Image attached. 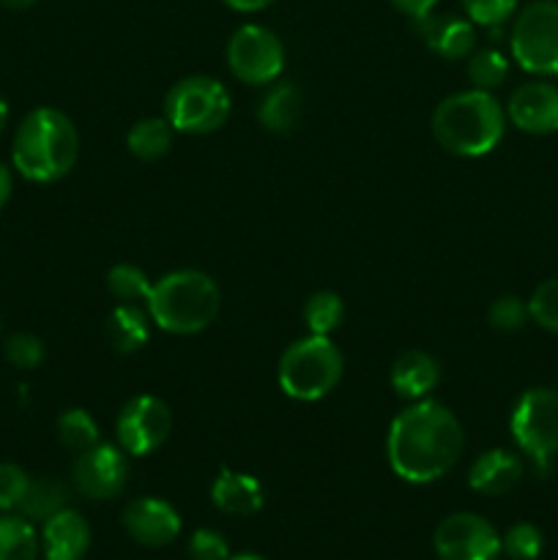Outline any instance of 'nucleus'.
Listing matches in <instances>:
<instances>
[{
	"label": "nucleus",
	"mask_w": 558,
	"mask_h": 560,
	"mask_svg": "<svg viewBox=\"0 0 558 560\" xmlns=\"http://www.w3.org/2000/svg\"><path fill=\"white\" fill-rule=\"evenodd\" d=\"M153 282L148 279V273L142 268L131 266V262H118V266L109 268L107 273V290L113 299H118V304H148V295H151Z\"/></svg>",
	"instance_id": "nucleus-26"
},
{
	"label": "nucleus",
	"mask_w": 558,
	"mask_h": 560,
	"mask_svg": "<svg viewBox=\"0 0 558 560\" xmlns=\"http://www.w3.org/2000/svg\"><path fill=\"white\" fill-rule=\"evenodd\" d=\"M211 501L219 512L235 514V517H252L263 509L266 495H263V485L255 476L219 468V476L211 485Z\"/></svg>",
	"instance_id": "nucleus-19"
},
{
	"label": "nucleus",
	"mask_w": 558,
	"mask_h": 560,
	"mask_svg": "<svg viewBox=\"0 0 558 560\" xmlns=\"http://www.w3.org/2000/svg\"><path fill=\"white\" fill-rule=\"evenodd\" d=\"M173 432V410L153 394H137L115 419V438L129 457H148L167 443Z\"/></svg>",
	"instance_id": "nucleus-10"
},
{
	"label": "nucleus",
	"mask_w": 558,
	"mask_h": 560,
	"mask_svg": "<svg viewBox=\"0 0 558 560\" xmlns=\"http://www.w3.org/2000/svg\"><path fill=\"white\" fill-rule=\"evenodd\" d=\"M388 381H392L397 397L408 399V402H419V399L430 397L438 383H441V364L425 350H405L394 361Z\"/></svg>",
	"instance_id": "nucleus-18"
},
{
	"label": "nucleus",
	"mask_w": 558,
	"mask_h": 560,
	"mask_svg": "<svg viewBox=\"0 0 558 560\" xmlns=\"http://www.w3.org/2000/svg\"><path fill=\"white\" fill-rule=\"evenodd\" d=\"M416 22L421 42L441 55L443 60H468V55L476 49V25L468 16L452 14H425Z\"/></svg>",
	"instance_id": "nucleus-15"
},
{
	"label": "nucleus",
	"mask_w": 558,
	"mask_h": 560,
	"mask_svg": "<svg viewBox=\"0 0 558 560\" xmlns=\"http://www.w3.org/2000/svg\"><path fill=\"white\" fill-rule=\"evenodd\" d=\"M392 5L397 11H403L410 20H421L425 14H430L438 5V0H392Z\"/></svg>",
	"instance_id": "nucleus-36"
},
{
	"label": "nucleus",
	"mask_w": 558,
	"mask_h": 560,
	"mask_svg": "<svg viewBox=\"0 0 558 560\" xmlns=\"http://www.w3.org/2000/svg\"><path fill=\"white\" fill-rule=\"evenodd\" d=\"M228 66L246 85H271L284 69V44L263 25H241L228 42Z\"/></svg>",
	"instance_id": "nucleus-9"
},
{
	"label": "nucleus",
	"mask_w": 558,
	"mask_h": 560,
	"mask_svg": "<svg viewBox=\"0 0 558 560\" xmlns=\"http://www.w3.org/2000/svg\"><path fill=\"white\" fill-rule=\"evenodd\" d=\"M11 191H14V178H11V170L5 164H0V208L11 200Z\"/></svg>",
	"instance_id": "nucleus-38"
},
{
	"label": "nucleus",
	"mask_w": 558,
	"mask_h": 560,
	"mask_svg": "<svg viewBox=\"0 0 558 560\" xmlns=\"http://www.w3.org/2000/svg\"><path fill=\"white\" fill-rule=\"evenodd\" d=\"M38 534L22 514H0V560H36Z\"/></svg>",
	"instance_id": "nucleus-24"
},
{
	"label": "nucleus",
	"mask_w": 558,
	"mask_h": 560,
	"mask_svg": "<svg viewBox=\"0 0 558 560\" xmlns=\"http://www.w3.org/2000/svg\"><path fill=\"white\" fill-rule=\"evenodd\" d=\"M5 124H9V107H5L3 96H0V135H3Z\"/></svg>",
	"instance_id": "nucleus-40"
},
{
	"label": "nucleus",
	"mask_w": 558,
	"mask_h": 560,
	"mask_svg": "<svg viewBox=\"0 0 558 560\" xmlns=\"http://www.w3.org/2000/svg\"><path fill=\"white\" fill-rule=\"evenodd\" d=\"M345 359L332 337L310 334L288 345L277 366L279 388L299 402H317L339 386Z\"/></svg>",
	"instance_id": "nucleus-5"
},
{
	"label": "nucleus",
	"mask_w": 558,
	"mask_h": 560,
	"mask_svg": "<svg viewBox=\"0 0 558 560\" xmlns=\"http://www.w3.org/2000/svg\"><path fill=\"white\" fill-rule=\"evenodd\" d=\"M80 159V131L55 107H36L22 118L11 145V162L22 178L53 184L69 175Z\"/></svg>",
	"instance_id": "nucleus-2"
},
{
	"label": "nucleus",
	"mask_w": 558,
	"mask_h": 560,
	"mask_svg": "<svg viewBox=\"0 0 558 560\" xmlns=\"http://www.w3.org/2000/svg\"><path fill=\"white\" fill-rule=\"evenodd\" d=\"M528 315L539 328L558 334V279H547L531 293Z\"/></svg>",
	"instance_id": "nucleus-32"
},
{
	"label": "nucleus",
	"mask_w": 558,
	"mask_h": 560,
	"mask_svg": "<svg viewBox=\"0 0 558 560\" xmlns=\"http://www.w3.org/2000/svg\"><path fill=\"white\" fill-rule=\"evenodd\" d=\"M44 355H47L44 342L38 337H33V334H11L5 339V359L16 370H36L44 361Z\"/></svg>",
	"instance_id": "nucleus-33"
},
{
	"label": "nucleus",
	"mask_w": 558,
	"mask_h": 560,
	"mask_svg": "<svg viewBox=\"0 0 558 560\" xmlns=\"http://www.w3.org/2000/svg\"><path fill=\"white\" fill-rule=\"evenodd\" d=\"M175 129L170 126L167 118H142L126 135V148L131 156L140 162H156V159L167 156L173 148Z\"/></svg>",
	"instance_id": "nucleus-23"
},
{
	"label": "nucleus",
	"mask_w": 558,
	"mask_h": 560,
	"mask_svg": "<svg viewBox=\"0 0 558 560\" xmlns=\"http://www.w3.org/2000/svg\"><path fill=\"white\" fill-rule=\"evenodd\" d=\"M432 550L438 560H496L501 556V536L481 514L457 512L438 523Z\"/></svg>",
	"instance_id": "nucleus-11"
},
{
	"label": "nucleus",
	"mask_w": 558,
	"mask_h": 560,
	"mask_svg": "<svg viewBox=\"0 0 558 560\" xmlns=\"http://www.w3.org/2000/svg\"><path fill=\"white\" fill-rule=\"evenodd\" d=\"M66 503H69V487L55 476H38V479H31L16 512L31 523H47L53 514L66 509Z\"/></svg>",
	"instance_id": "nucleus-22"
},
{
	"label": "nucleus",
	"mask_w": 558,
	"mask_h": 560,
	"mask_svg": "<svg viewBox=\"0 0 558 560\" xmlns=\"http://www.w3.org/2000/svg\"><path fill=\"white\" fill-rule=\"evenodd\" d=\"M509 49L536 77H558V0H534L514 14Z\"/></svg>",
	"instance_id": "nucleus-8"
},
{
	"label": "nucleus",
	"mask_w": 558,
	"mask_h": 560,
	"mask_svg": "<svg viewBox=\"0 0 558 560\" xmlns=\"http://www.w3.org/2000/svg\"><path fill=\"white\" fill-rule=\"evenodd\" d=\"M512 441L534 463L536 474H550L558 457V392L553 388H528L514 402Z\"/></svg>",
	"instance_id": "nucleus-7"
},
{
	"label": "nucleus",
	"mask_w": 558,
	"mask_h": 560,
	"mask_svg": "<svg viewBox=\"0 0 558 560\" xmlns=\"http://www.w3.org/2000/svg\"><path fill=\"white\" fill-rule=\"evenodd\" d=\"M230 560H266V558L255 556V552H241V556H230Z\"/></svg>",
	"instance_id": "nucleus-41"
},
{
	"label": "nucleus",
	"mask_w": 558,
	"mask_h": 560,
	"mask_svg": "<svg viewBox=\"0 0 558 560\" xmlns=\"http://www.w3.org/2000/svg\"><path fill=\"white\" fill-rule=\"evenodd\" d=\"M509 77V58L496 47L474 49L468 55V80L479 91H496L507 82Z\"/></svg>",
	"instance_id": "nucleus-27"
},
{
	"label": "nucleus",
	"mask_w": 558,
	"mask_h": 560,
	"mask_svg": "<svg viewBox=\"0 0 558 560\" xmlns=\"http://www.w3.org/2000/svg\"><path fill=\"white\" fill-rule=\"evenodd\" d=\"M507 109L490 91L470 88L438 104L432 113V137L454 156H487L507 135Z\"/></svg>",
	"instance_id": "nucleus-3"
},
{
	"label": "nucleus",
	"mask_w": 558,
	"mask_h": 560,
	"mask_svg": "<svg viewBox=\"0 0 558 560\" xmlns=\"http://www.w3.org/2000/svg\"><path fill=\"white\" fill-rule=\"evenodd\" d=\"M186 550L191 560H230L228 539L213 528H197Z\"/></svg>",
	"instance_id": "nucleus-35"
},
{
	"label": "nucleus",
	"mask_w": 558,
	"mask_h": 560,
	"mask_svg": "<svg viewBox=\"0 0 558 560\" xmlns=\"http://www.w3.org/2000/svg\"><path fill=\"white\" fill-rule=\"evenodd\" d=\"M507 118L525 135H556L558 85L547 80H531L514 88L507 104Z\"/></svg>",
	"instance_id": "nucleus-13"
},
{
	"label": "nucleus",
	"mask_w": 558,
	"mask_h": 560,
	"mask_svg": "<svg viewBox=\"0 0 558 560\" xmlns=\"http://www.w3.org/2000/svg\"><path fill=\"white\" fill-rule=\"evenodd\" d=\"M219 306H222V293L217 282L195 268H181L153 282L146 310L151 323H156L162 331L191 337L206 331L217 320Z\"/></svg>",
	"instance_id": "nucleus-4"
},
{
	"label": "nucleus",
	"mask_w": 558,
	"mask_h": 560,
	"mask_svg": "<svg viewBox=\"0 0 558 560\" xmlns=\"http://www.w3.org/2000/svg\"><path fill=\"white\" fill-rule=\"evenodd\" d=\"M91 550V525L74 509H60L42 523V552L47 560H82Z\"/></svg>",
	"instance_id": "nucleus-16"
},
{
	"label": "nucleus",
	"mask_w": 558,
	"mask_h": 560,
	"mask_svg": "<svg viewBox=\"0 0 558 560\" xmlns=\"http://www.w3.org/2000/svg\"><path fill=\"white\" fill-rule=\"evenodd\" d=\"M345 320V301L334 290H317L304 304V323L310 334L317 337H332Z\"/></svg>",
	"instance_id": "nucleus-25"
},
{
	"label": "nucleus",
	"mask_w": 558,
	"mask_h": 560,
	"mask_svg": "<svg viewBox=\"0 0 558 560\" xmlns=\"http://www.w3.org/2000/svg\"><path fill=\"white\" fill-rule=\"evenodd\" d=\"M528 301H520L518 295H498L487 310V323L501 334H514L528 323Z\"/></svg>",
	"instance_id": "nucleus-31"
},
{
	"label": "nucleus",
	"mask_w": 558,
	"mask_h": 560,
	"mask_svg": "<svg viewBox=\"0 0 558 560\" xmlns=\"http://www.w3.org/2000/svg\"><path fill=\"white\" fill-rule=\"evenodd\" d=\"M151 315L142 304H118L109 312L107 320V339L118 353L129 355L137 353L151 339V326H148Z\"/></svg>",
	"instance_id": "nucleus-21"
},
{
	"label": "nucleus",
	"mask_w": 558,
	"mask_h": 560,
	"mask_svg": "<svg viewBox=\"0 0 558 560\" xmlns=\"http://www.w3.org/2000/svg\"><path fill=\"white\" fill-rule=\"evenodd\" d=\"M230 93L208 74H191L175 82L164 96V118L184 135H211L230 118Z\"/></svg>",
	"instance_id": "nucleus-6"
},
{
	"label": "nucleus",
	"mask_w": 558,
	"mask_h": 560,
	"mask_svg": "<svg viewBox=\"0 0 558 560\" xmlns=\"http://www.w3.org/2000/svg\"><path fill=\"white\" fill-rule=\"evenodd\" d=\"M523 479V459L507 448H490L479 454L468 470V487L479 495L501 498Z\"/></svg>",
	"instance_id": "nucleus-17"
},
{
	"label": "nucleus",
	"mask_w": 558,
	"mask_h": 560,
	"mask_svg": "<svg viewBox=\"0 0 558 560\" xmlns=\"http://www.w3.org/2000/svg\"><path fill=\"white\" fill-rule=\"evenodd\" d=\"M31 476L14 463H0V512H16L25 498Z\"/></svg>",
	"instance_id": "nucleus-34"
},
{
	"label": "nucleus",
	"mask_w": 558,
	"mask_h": 560,
	"mask_svg": "<svg viewBox=\"0 0 558 560\" xmlns=\"http://www.w3.org/2000/svg\"><path fill=\"white\" fill-rule=\"evenodd\" d=\"M33 3L36 0H0V5H5V9H31Z\"/></svg>",
	"instance_id": "nucleus-39"
},
{
	"label": "nucleus",
	"mask_w": 558,
	"mask_h": 560,
	"mask_svg": "<svg viewBox=\"0 0 558 560\" xmlns=\"http://www.w3.org/2000/svg\"><path fill=\"white\" fill-rule=\"evenodd\" d=\"M545 550V536L534 523H518L501 536V552L512 560H536Z\"/></svg>",
	"instance_id": "nucleus-29"
},
{
	"label": "nucleus",
	"mask_w": 558,
	"mask_h": 560,
	"mask_svg": "<svg viewBox=\"0 0 558 560\" xmlns=\"http://www.w3.org/2000/svg\"><path fill=\"white\" fill-rule=\"evenodd\" d=\"M301 102H304V96H301L295 82L274 80L263 96L260 107H257V120L271 135H290L301 118Z\"/></svg>",
	"instance_id": "nucleus-20"
},
{
	"label": "nucleus",
	"mask_w": 558,
	"mask_h": 560,
	"mask_svg": "<svg viewBox=\"0 0 558 560\" xmlns=\"http://www.w3.org/2000/svg\"><path fill=\"white\" fill-rule=\"evenodd\" d=\"M460 3H463L465 16L476 27H487V31L503 27L518 14V0H460Z\"/></svg>",
	"instance_id": "nucleus-30"
},
{
	"label": "nucleus",
	"mask_w": 558,
	"mask_h": 560,
	"mask_svg": "<svg viewBox=\"0 0 558 560\" xmlns=\"http://www.w3.org/2000/svg\"><path fill=\"white\" fill-rule=\"evenodd\" d=\"M58 441L63 443L69 452H88L98 443V424L93 421V416L82 408H69L66 413L58 416Z\"/></svg>",
	"instance_id": "nucleus-28"
},
{
	"label": "nucleus",
	"mask_w": 558,
	"mask_h": 560,
	"mask_svg": "<svg viewBox=\"0 0 558 560\" xmlns=\"http://www.w3.org/2000/svg\"><path fill=\"white\" fill-rule=\"evenodd\" d=\"M124 528L140 547H167L181 534V514L162 498H135L124 509Z\"/></svg>",
	"instance_id": "nucleus-14"
},
{
	"label": "nucleus",
	"mask_w": 558,
	"mask_h": 560,
	"mask_svg": "<svg viewBox=\"0 0 558 560\" xmlns=\"http://www.w3.org/2000/svg\"><path fill=\"white\" fill-rule=\"evenodd\" d=\"M224 3L233 11H241V14H255V11L268 9V5L277 3V0H224Z\"/></svg>",
	"instance_id": "nucleus-37"
},
{
	"label": "nucleus",
	"mask_w": 558,
	"mask_h": 560,
	"mask_svg": "<svg viewBox=\"0 0 558 560\" xmlns=\"http://www.w3.org/2000/svg\"><path fill=\"white\" fill-rule=\"evenodd\" d=\"M71 485L88 501H113L129 485V454L118 443H102L77 454Z\"/></svg>",
	"instance_id": "nucleus-12"
},
{
	"label": "nucleus",
	"mask_w": 558,
	"mask_h": 560,
	"mask_svg": "<svg viewBox=\"0 0 558 560\" xmlns=\"http://www.w3.org/2000/svg\"><path fill=\"white\" fill-rule=\"evenodd\" d=\"M465 432L457 416L435 399H419L394 416L386 457L394 476L408 485H432L457 465Z\"/></svg>",
	"instance_id": "nucleus-1"
}]
</instances>
